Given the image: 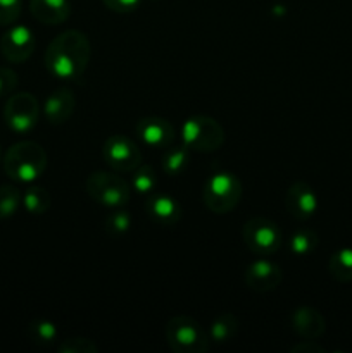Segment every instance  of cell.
I'll return each mask as SVG.
<instances>
[{
	"instance_id": "cell-8",
	"label": "cell",
	"mask_w": 352,
	"mask_h": 353,
	"mask_svg": "<svg viewBox=\"0 0 352 353\" xmlns=\"http://www.w3.org/2000/svg\"><path fill=\"white\" fill-rule=\"evenodd\" d=\"M40 117V103L37 97L28 92L12 93L3 107V119L7 128L17 134H26L35 130Z\"/></svg>"
},
{
	"instance_id": "cell-21",
	"label": "cell",
	"mask_w": 352,
	"mask_h": 353,
	"mask_svg": "<svg viewBox=\"0 0 352 353\" xmlns=\"http://www.w3.org/2000/svg\"><path fill=\"white\" fill-rule=\"evenodd\" d=\"M21 202H23L26 212H30L31 216H41L50 209L52 199L50 193L41 186H30V188L24 190Z\"/></svg>"
},
{
	"instance_id": "cell-28",
	"label": "cell",
	"mask_w": 352,
	"mask_h": 353,
	"mask_svg": "<svg viewBox=\"0 0 352 353\" xmlns=\"http://www.w3.org/2000/svg\"><path fill=\"white\" fill-rule=\"evenodd\" d=\"M23 0H0V26H9L16 23L21 16Z\"/></svg>"
},
{
	"instance_id": "cell-26",
	"label": "cell",
	"mask_w": 352,
	"mask_h": 353,
	"mask_svg": "<svg viewBox=\"0 0 352 353\" xmlns=\"http://www.w3.org/2000/svg\"><path fill=\"white\" fill-rule=\"evenodd\" d=\"M131 224H133V221L126 210H116V212L107 216L106 230L113 236H121V234H126L130 231Z\"/></svg>"
},
{
	"instance_id": "cell-10",
	"label": "cell",
	"mask_w": 352,
	"mask_h": 353,
	"mask_svg": "<svg viewBox=\"0 0 352 353\" xmlns=\"http://www.w3.org/2000/svg\"><path fill=\"white\" fill-rule=\"evenodd\" d=\"M37 40L33 31L28 26H12L6 31L0 40V50L2 55L12 64H21L33 55Z\"/></svg>"
},
{
	"instance_id": "cell-31",
	"label": "cell",
	"mask_w": 352,
	"mask_h": 353,
	"mask_svg": "<svg viewBox=\"0 0 352 353\" xmlns=\"http://www.w3.org/2000/svg\"><path fill=\"white\" fill-rule=\"evenodd\" d=\"M292 353H326V348L316 343V340H304L290 348Z\"/></svg>"
},
{
	"instance_id": "cell-20",
	"label": "cell",
	"mask_w": 352,
	"mask_h": 353,
	"mask_svg": "<svg viewBox=\"0 0 352 353\" xmlns=\"http://www.w3.org/2000/svg\"><path fill=\"white\" fill-rule=\"evenodd\" d=\"M328 272L338 283L352 281V248H340L331 254L328 261Z\"/></svg>"
},
{
	"instance_id": "cell-14",
	"label": "cell",
	"mask_w": 352,
	"mask_h": 353,
	"mask_svg": "<svg viewBox=\"0 0 352 353\" xmlns=\"http://www.w3.org/2000/svg\"><path fill=\"white\" fill-rule=\"evenodd\" d=\"M290 324L304 340H317L326 331V321L313 307H297L290 316Z\"/></svg>"
},
{
	"instance_id": "cell-2",
	"label": "cell",
	"mask_w": 352,
	"mask_h": 353,
	"mask_svg": "<svg viewBox=\"0 0 352 353\" xmlns=\"http://www.w3.org/2000/svg\"><path fill=\"white\" fill-rule=\"evenodd\" d=\"M47 169V152L37 141L14 143L3 157V171L17 183H33Z\"/></svg>"
},
{
	"instance_id": "cell-4",
	"label": "cell",
	"mask_w": 352,
	"mask_h": 353,
	"mask_svg": "<svg viewBox=\"0 0 352 353\" xmlns=\"http://www.w3.org/2000/svg\"><path fill=\"white\" fill-rule=\"evenodd\" d=\"M242 193L244 188L237 176L226 171L214 172L204 185V205L214 214H228L238 205Z\"/></svg>"
},
{
	"instance_id": "cell-3",
	"label": "cell",
	"mask_w": 352,
	"mask_h": 353,
	"mask_svg": "<svg viewBox=\"0 0 352 353\" xmlns=\"http://www.w3.org/2000/svg\"><path fill=\"white\" fill-rule=\"evenodd\" d=\"M166 341L176 353H204L209 350L211 338L193 317L179 314L166 324Z\"/></svg>"
},
{
	"instance_id": "cell-19",
	"label": "cell",
	"mask_w": 352,
	"mask_h": 353,
	"mask_svg": "<svg viewBox=\"0 0 352 353\" xmlns=\"http://www.w3.org/2000/svg\"><path fill=\"white\" fill-rule=\"evenodd\" d=\"M238 333V319L235 314L224 312L213 321L209 327L211 341L216 343H228L233 340Z\"/></svg>"
},
{
	"instance_id": "cell-1",
	"label": "cell",
	"mask_w": 352,
	"mask_h": 353,
	"mask_svg": "<svg viewBox=\"0 0 352 353\" xmlns=\"http://www.w3.org/2000/svg\"><path fill=\"white\" fill-rule=\"evenodd\" d=\"M92 59V45L85 33L66 30L48 43L45 50V68L57 79L81 78Z\"/></svg>"
},
{
	"instance_id": "cell-17",
	"label": "cell",
	"mask_w": 352,
	"mask_h": 353,
	"mask_svg": "<svg viewBox=\"0 0 352 353\" xmlns=\"http://www.w3.org/2000/svg\"><path fill=\"white\" fill-rule=\"evenodd\" d=\"M30 10L35 19L48 26L64 23L71 16L68 0H30Z\"/></svg>"
},
{
	"instance_id": "cell-18",
	"label": "cell",
	"mask_w": 352,
	"mask_h": 353,
	"mask_svg": "<svg viewBox=\"0 0 352 353\" xmlns=\"http://www.w3.org/2000/svg\"><path fill=\"white\" fill-rule=\"evenodd\" d=\"M190 148L185 143L182 145H169L168 148H164V154H162V171L168 176H179L188 169L190 164Z\"/></svg>"
},
{
	"instance_id": "cell-25",
	"label": "cell",
	"mask_w": 352,
	"mask_h": 353,
	"mask_svg": "<svg viewBox=\"0 0 352 353\" xmlns=\"http://www.w3.org/2000/svg\"><path fill=\"white\" fill-rule=\"evenodd\" d=\"M157 172L154 171L152 165L141 164L135 169L133 188L137 190L138 193H141V195H152V193L155 192V188H157Z\"/></svg>"
},
{
	"instance_id": "cell-12",
	"label": "cell",
	"mask_w": 352,
	"mask_h": 353,
	"mask_svg": "<svg viewBox=\"0 0 352 353\" xmlns=\"http://www.w3.org/2000/svg\"><path fill=\"white\" fill-rule=\"evenodd\" d=\"M135 131L145 145L161 150L168 148L176 140L175 128L164 117H141L135 126Z\"/></svg>"
},
{
	"instance_id": "cell-29",
	"label": "cell",
	"mask_w": 352,
	"mask_h": 353,
	"mask_svg": "<svg viewBox=\"0 0 352 353\" xmlns=\"http://www.w3.org/2000/svg\"><path fill=\"white\" fill-rule=\"evenodd\" d=\"M17 74L10 68H3L0 65V99L2 97L12 95V92L17 86Z\"/></svg>"
},
{
	"instance_id": "cell-15",
	"label": "cell",
	"mask_w": 352,
	"mask_h": 353,
	"mask_svg": "<svg viewBox=\"0 0 352 353\" xmlns=\"http://www.w3.org/2000/svg\"><path fill=\"white\" fill-rule=\"evenodd\" d=\"M75 107V93L68 88H59L52 95H48L47 102H45V117L54 126H61L71 119Z\"/></svg>"
},
{
	"instance_id": "cell-23",
	"label": "cell",
	"mask_w": 352,
	"mask_h": 353,
	"mask_svg": "<svg viewBox=\"0 0 352 353\" xmlns=\"http://www.w3.org/2000/svg\"><path fill=\"white\" fill-rule=\"evenodd\" d=\"M317 243H320V238H317V234L313 230H297L295 233H292L289 240L290 250L297 257L311 255L317 248Z\"/></svg>"
},
{
	"instance_id": "cell-22",
	"label": "cell",
	"mask_w": 352,
	"mask_h": 353,
	"mask_svg": "<svg viewBox=\"0 0 352 353\" xmlns=\"http://www.w3.org/2000/svg\"><path fill=\"white\" fill-rule=\"evenodd\" d=\"M26 334L35 345H40V347H48V345L54 343L59 336L57 326L54 323L47 319H35L28 324Z\"/></svg>"
},
{
	"instance_id": "cell-9",
	"label": "cell",
	"mask_w": 352,
	"mask_h": 353,
	"mask_svg": "<svg viewBox=\"0 0 352 353\" xmlns=\"http://www.w3.org/2000/svg\"><path fill=\"white\" fill-rule=\"evenodd\" d=\"M107 165L117 172H131L141 165V152L131 138L124 134H110L102 148Z\"/></svg>"
},
{
	"instance_id": "cell-24",
	"label": "cell",
	"mask_w": 352,
	"mask_h": 353,
	"mask_svg": "<svg viewBox=\"0 0 352 353\" xmlns=\"http://www.w3.org/2000/svg\"><path fill=\"white\" fill-rule=\"evenodd\" d=\"M19 188L14 185H2L0 186V219H10L16 216L17 209L23 202Z\"/></svg>"
},
{
	"instance_id": "cell-6",
	"label": "cell",
	"mask_w": 352,
	"mask_h": 353,
	"mask_svg": "<svg viewBox=\"0 0 352 353\" xmlns=\"http://www.w3.org/2000/svg\"><path fill=\"white\" fill-rule=\"evenodd\" d=\"M86 193L104 207L119 209L130 202L131 188L121 176L107 171H95L86 178Z\"/></svg>"
},
{
	"instance_id": "cell-27",
	"label": "cell",
	"mask_w": 352,
	"mask_h": 353,
	"mask_svg": "<svg viewBox=\"0 0 352 353\" xmlns=\"http://www.w3.org/2000/svg\"><path fill=\"white\" fill-rule=\"evenodd\" d=\"M97 352H99V347L95 345V341L83 336L68 338V340H64L61 345H59V353H97Z\"/></svg>"
},
{
	"instance_id": "cell-7",
	"label": "cell",
	"mask_w": 352,
	"mask_h": 353,
	"mask_svg": "<svg viewBox=\"0 0 352 353\" xmlns=\"http://www.w3.org/2000/svg\"><path fill=\"white\" fill-rule=\"evenodd\" d=\"M242 236L248 250L257 257H271L283 243V233L278 224L261 216L251 217L244 224Z\"/></svg>"
},
{
	"instance_id": "cell-5",
	"label": "cell",
	"mask_w": 352,
	"mask_h": 353,
	"mask_svg": "<svg viewBox=\"0 0 352 353\" xmlns=\"http://www.w3.org/2000/svg\"><path fill=\"white\" fill-rule=\"evenodd\" d=\"M182 138L183 143L192 152L211 154L223 147L226 134L214 117L192 116L183 124Z\"/></svg>"
},
{
	"instance_id": "cell-16",
	"label": "cell",
	"mask_w": 352,
	"mask_h": 353,
	"mask_svg": "<svg viewBox=\"0 0 352 353\" xmlns=\"http://www.w3.org/2000/svg\"><path fill=\"white\" fill-rule=\"evenodd\" d=\"M145 210H147L148 217L154 223L162 224V226H173L182 219V207L176 202L173 196L159 193V195L148 196L147 203H145Z\"/></svg>"
},
{
	"instance_id": "cell-11",
	"label": "cell",
	"mask_w": 352,
	"mask_h": 353,
	"mask_svg": "<svg viewBox=\"0 0 352 353\" xmlns=\"http://www.w3.org/2000/svg\"><path fill=\"white\" fill-rule=\"evenodd\" d=\"M245 285L255 293H268L278 288L283 279V272L278 264L261 257L254 261L247 269H245Z\"/></svg>"
},
{
	"instance_id": "cell-30",
	"label": "cell",
	"mask_w": 352,
	"mask_h": 353,
	"mask_svg": "<svg viewBox=\"0 0 352 353\" xmlns=\"http://www.w3.org/2000/svg\"><path fill=\"white\" fill-rule=\"evenodd\" d=\"M102 2L107 9L119 14L133 12V10L140 6V0H102Z\"/></svg>"
},
{
	"instance_id": "cell-13",
	"label": "cell",
	"mask_w": 352,
	"mask_h": 353,
	"mask_svg": "<svg viewBox=\"0 0 352 353\" xmlns=\"http://www.w3.org/2000/svg\"><path fill=\"white\" fill-rule=\"evenodd\" d=\"M285 207L290 212V216L300 221H307L316 214L317 196L307 183L295 181L286 190Z\"/></svg>"
},
{
	"instance_id": "cell-32",
	"label": "cell",
	"mask_w": 352,
	"mask_h": 353,
	"mask_svg": "<svg viewBox=\"0 0 352 353\" xmlns=\"http://www.w3.org/2000/svg\"><path fill=\"white\" fill-rule=\"evenodd\" d=\"M0 161H2V150H0Z\"/></svg>"
}]
</instances>
